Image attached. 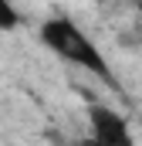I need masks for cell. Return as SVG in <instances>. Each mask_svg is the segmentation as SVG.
<instances>
[{
  "label": "cell",
  "instance_id": "obj_2",
  "mask_svg": "<svg viewBox=\"0 0 142 146\" xmlns=\"http://www.w3.org/2000/svg\"><path fill=\"white\" fill-rule=\"evenodd\" d=\"M88 146H135L129 119L105 102L88 106Z\"/></svg>",
  "mask_w": 142,
  "mask_h": 146
},
{
  "label": "cell",
  "instance_id": "obj_1",
  "mask_svg": "<svg viewBox=\"0 0 142 146\" xmlns=\"http://www.w3.org/2000/svg\"><path fill=\"white\" fill-rule=\"evenodd\" d=\"M37 37H41V44H44L51 54H58L61 61H68L71 68H81V72L108 82V85L115 82L105 51L91 41V34H88L74 17H68V14H51V17H44Z\"/></svg>",
  "mask_w": 142,
  "mask_h": 146
},
{
  "label": "cell",
  "instance_id": "obj_3",
  "mask_svg": "<svg viewBox=\"0 0 142 146\" xmlns=\"http://www.w3.org/2000/svg\"><path fill=\"white\" fill-rule=\"evenodd\" d=\"M20 27V10L10 0H0V34H10Z\"/></svg>",
  "mask_w": 142,
  "mask_h": 146
}]
</instances>
